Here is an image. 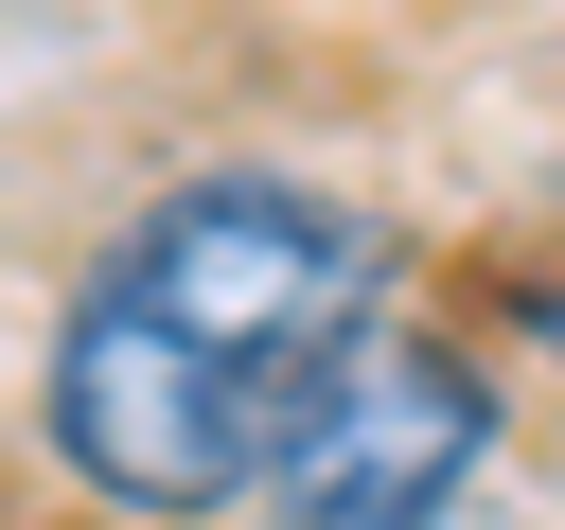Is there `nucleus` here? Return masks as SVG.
I'll return each mask as SVG.
<instances>
[{
	"label": "nucleus",
	"instance_id": "obj_1",
	"mask_svg": "<svg viewBox=\"0 0 565 530\" xmlns=\"http://www.w3.org/2000/svg\"><path fill=\"white\" fill-rule=\"evenodd\" d=\"M388 318H406L388 230L353 194L265 177V159L177 177L88 247V283H71L53 353H35V442L71 459L88 512L212 530V512H247L282 477V442L318 424V389Z\"/></svg>",
	"mask_w": 565,
	"mask_h": 530
},
{
	"label": "nucleus",
	"instance_id": "obj_2",
	"mask_svg": "<svg viewBox=\"0 0 565 530\" xmlns=\"http://www.w3.org/2000/svg\"><path fill=\"white\" fill-rule=\"evenodd\" d=\"M494 442H512L494 353L441 336V318H388V336L318 389V424L282 442L265 512H282V530H459V495L494 477Z\"/></svg>",
	"mask_w": 565,
	"mask_h": 530
}]
</instances>
